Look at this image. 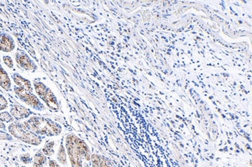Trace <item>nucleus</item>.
I'll list each match as a JSON object with an SVG mask.
<instances>
[{
    "label": "nucleus",
    "instance_id": "423d86ee",
    "mask_svg": "<svg viewBox=\"0 0 252 167\" xmlns=\"http://www.w3.org/2000/svg\"><path fill=\"white\" fill-rule=\"evenodd\" d=\"M15 60L17 64L25 71H34L37 69V66L34 61L23 51H17L15 55Z\"/></svg>",
    "mask_w": 252,
    "mask_h": 167
},
{
    "label": "nucleus",
    "instance_id": "9b49d317",
    "mask_svg": "<svg viewBox=\"0 0 252 167\" xmlns=\"http://www.w3.org/2000/svg\"><path fill=\"white\" fill-rule=\"evenodd\" d=\"M93 167H113L110 162L100 155L94 154L91 156Z\"/></svg>",
    "mask_w": 252,
    "mask_h": 167
},
{
    "label": "nucleus",
    "instance_id": "ddd939ff",
    "mask_svg": "<svg viewBox=\"0 0 252 167\" xmlns=\"http://www.w3.org/2000/svg\"><path fill=\"white\" fill-rule=\"evenodd\" d=\"M57 159L59 164L63 166H67V155H66L65 148L63 142H61L60 147L58 152Z\"/></svg>",
    "mask_w": 252,
    "mask_h": 167
},
{
    "label": "nucleus",
    "instance_id": "20e7f679",
    "mask_svg": "<svg viewBox=\"0 0 252 167\" xmlns=\"http://www.w3.org/2000/svg\"><path fill=\"white\" fill-rule=\"evenodd\" d=\"M33 87L39 98L45 103L48 109H51V111H59L60 105L57 97L45 84L41 82H33Z\"/></svg>",
    "mask_w": 252,
    "mask_h": 167
},
{
    "label": "nucleus",
    "instance_id": "6e6552de",
    "mask_svg": "<svg viewBox=\"0 0 252 167\" xmlns=\"http://www.w3.org/2000/svg\"><path fill=\"white\" fill-rule=\"evenodd\" d=\"M9 113L14 119L19 121V120L28 118L33 112L29 109L24 107V106H20V105H13L11 106Z\"/></svg>",
    "mask_w": 252,
    "mask_h": 167
},
{
    "label": "nucleus",
    "instance_id": "f03ea898",
    "mask_svg": "<svg viewBox=\"0 0 252 167\" xmlns=\"http://www.w3.org/2000/svg\"><path fill=\"white\" fill-rule=\"evenodd\" d=\"M24 125L40 137H58L63 132V127L51 118L33 116L24 122Z\"/></svg>",
    "mask_w": 252,
    "mask_h": 167
},
{
    "label": "nucleus",
    "instance_id": "6ab92c4d",
    "mask_svg": "<svg viewBox=\"0 0 252 167\" xmlns=\"http://www.w3.org/2000/svg\"><path fill=\"white\" fill-rule=\"evenodd\" d=\"M20 160H22L23 163L26 164H31L32 161V156H30V154L22 155V156L20 157Z\"/></svg>",
    "mask_w": 252,
    "mask_h": 167
},
{
    "label": "nucleus",
    "instance_id": "f257e3e1",
    "mask_svg": "<svg viewBox=\"0 0 252 167\" xmlns=\"http://www.w3.org/2000/svg\"><path fill=\"white\" fill-rule=\"evenodd\" d=\"M65 146L69 157L71 167H83L82 161L91 160L90 148L85 141L73 134H69L65 138Z\"/></svg>",
    "mask_w": 252,
    "mask_h": 167
},
{
    "label": "nucleus",
    "instance_id": "2eb2a0df",
    "mask_svg": "<svg viewBox=\"0 0 252 167\" xmlns=\"http://www.w3.org/2000/svg\"><path fill=\"white\" fill-rule=\"evenodd\" d=\"M14 122V118L12 117L10 113L8 111L0 112V122H6V123H12Z\"/></svg>",
    "mask_w": 252,
    "mask_h": 167
},
{
    "label": "nucleus",
    "instance_id": "f3484780",
    "mask_svg": "<svg viewBox=\"0 0 252 167\" xmlns=\"http://www.w3.org/2000/svg\"><path fill=\"white\" fill-rule=\"evenodd\" d=\"M8 107V102L3 95L0 94V111H2Z\"/></svg>",
    "mask_w": 252,
    "mask_h": 167
},
{
    "label": "nucleus",
    "instance_id": "9d476101",
    "mask_svg": "<svg viewBox=\"0 0 252 167\" xmlns=\"http://www.w3.org/2000/svg\"><path fill=\"white\" fill-rule=\"evenodd\" d=\"M12 83L8 75L7 72L3 69L1 60H0V87H2L5 91H10Z\"/></svg>",
    "mask_w": 252,
    "mask_h": 167
},
{
    "label": "nucleus",
    "instance_id": "5701e85b",
    "mask_svg": "<svg viewBox=\"0 0 252 167\" xmlns=\"http://www.w3.org/2000/svg\"><path fill=\"white\" fill-rule=\"evenodd\" d=\"M84 167H90L87 164H85Z\"/></svg>",
    "mask_w": 252,
    "mask_h": 167
},
{
    "label": "nucleus",
    "instance_id": "7ed1b4c3",
    "mask_svg": "<svg viewBox=\"0 0 252 167\" xmlns=\"http://www.w3.org/2000/svg\"><path fill=\"white\" fill-rule=\"evenodd\" d=\"M8 130L12 137L17 138V139L20 140L25 143L29 144V145L37 146L42 142V139L40 136L31 131L24 123H21V122H12L8 126Z\"/></svg>",
    "mask_w": 252,
    "mask_h": 167
},
{
    "label": "nucleus",
    "instance_id": "4468645a",
    "mask_svg": "<svg viewBox=\"0 0 252 167\" xmlns=\"http://www.w3.org/2000/svg\"><path fill=\"white\" fill-rule=\"evenodd\" d=\"M54 146H55V142L54 141H48V142H46L42 149L43 153L46 156H53L55 154Z\"/></svg>",
    "mask_w": 252,
    "mask_h": 167
},
{
    "label": "nucleus",
    "instance_id": "dca6fc26",
    "mask_svg": "<svg viewBox=\"0 0 252 167\" xmlns=\"http://www.w3.org/2000/svg\"><path fill=\"white\" fill-rule=\"evenodd\" d=\"M2 60H3L4 64H6V67H9V69H13L14 64H13V59L10 56H3Z\"/></svg>",
    "mask_w": 252,
    "mask_h": 167
},
{
    "label": "nucleus",
    "instance_id": "412c9836",
    "mask_svg": "<svg viewBox=\"0 0 252 167\" xmlns=\"http://www.w3.org/2000/svg\"><path fill=\"white\" fill-rule=\"evenodd\" d=\"M0 129H2V130L6 129V125L3 122H0Z\"/></svg>",
    "mask_w": 252,
    "mask_h": 167
},
{
    "label": "nucleus",
    "instance_id": "1a4fd4ad",
    "mask_svg": "<svg viewBox=\"0 0 252 167\" xmlns=\"http://www.w3.org/2000/svg\"><path fill=\"white\" fill-rule=\"evenodd\" d=\"M13 82L17 87L24 88V89L28 90L30 91H33V87H32V84L31 81L28 80L27 78H24V77L19 75L17 73H15L12 75Z\"/></svg>",
    "mask_w": 252,
    "mask_h": 167
},
{
    "label": "nucleus",
    "instance_id": "aec40b11",
    "mask_svg": "<svg viewBox=\"0 0 252 167\" xmlns=\"http://www.w3.org/2000/svg\"><path fill=\"white\" fill-rule=\"evenodd\" d=\"M48 166H49V167H62L58 162L53 160H50L48 161Z\"/></svg>",
    "mask_w": 252,
    "mask_h": 167
},
{
    "label": "nucleus",
    "instance_id": "f8f14e48",
    "mask_svg": "<svg viewBox=\"0 0 252 167\" xmlns=\"http://www.w3.org/2000/svg\"><path fill=\"white\" fill-rule=\"evenodd\" d=\"M47 164H48V157L43 153L42 151L37 152L33 157V164L44 167Z\"/></svg>",
    "mask_w": 252,
    "mask_h": 167
},
{
    "label": "nucleus",
    "instance_id": "4be33fe9",
    "mask_svg": "<svg viewBox=\"0 0 252 167\" xmlns=\"http://www.w3.org/2000/svg\"><path fill=\"white\" fill-rule=\"evenodd\" d=\"M33 167H40V166L34 165V164H33Z\"/></svg>",
    "mask_w": 252,
    "mask_h": 167
},
{
    "label": "nucleus",
    "instance_id": "0eeeda50",
    "mask_svg": "<svg viewBox=\"0 0 252 167\" xmlns=\"http://www.w3.org/2000/svg\"><path fill=\"white\" fill-rule=\"evenodd\" d=\"M15 42L10 35L6 33H0V51L9 53L15 49Z\"/></svg>",
    "mask_w": 252,
    "mask_h": 167
},
{
    "label": "nucleus",
    "instance_id": "a211bd4d",
    "mask_svg": "<svg viewBox=\"0 0 252 167\" xmlns=\"http://www.w3.org/2000/svg\"><path fill=\"white\" fill-rule=\"evenodd\" d=\"M0 140H9V141H11V140H13V137L9 133L0 130Z\"/></svg>",
    "mask_w": 252,
    "mask_h": 167
},
{
    "label": "nucleus",
    "instance_id": "39448f33",
    "mask_svg": "<svg viewBox=\"0 0 252 167\" xmlns=\"http://www.w3.org/2000/svg\"><path fill=\"white\" fill-rule=\"evenodd\" d=\"M14 92L20 100L34 110L37 111L45 110V107L42 102H40V99L33 94V91H30L16 86L14 87Z\"/></svg>",
    "mask_w": 252,
    "mask_h": 167
}]
</instances>
